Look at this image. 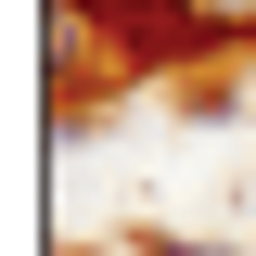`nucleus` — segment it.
I'll return each mask as SVG.
<instances>
[{
  "label": "nucleus",
  "instance_id": "f257e3e1",
  "mask_svg": "<svg viewBox=\"0 0 256 256\" xmlns=\"http://www.w3.org/2000/svg\"><path fill=\"white\" fill-rule=\"evenodd\" d=\"M218 38H256V0H166V52H218Z\"/></svg>",
  "mask_w": 256,
  "mask_h": 256
},
{
  "label": "nucleus",
  "instance_id": "f03ea898",
  "mask_svg": "<svg viewBox=\"0 0 256 256\" xmlns=\"http://www.w3.org/2000/svg\"><path fill=\"white\" fill-rule=\"evenodd\" d=\"M154 256H218V244H154Z\"/></svg>",
  "mask_w": 256,
  "mask_h": 256
}]
</instances>
